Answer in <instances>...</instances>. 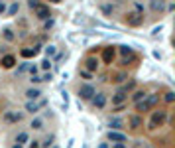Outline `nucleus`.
<instances>
[{"instance_id": "nucleus-1", "label": "nucleus", "mask_w": 175, "mask_h": 148, "mask_svg": "<svg viewBox=\"0 0 175 148\" xmlns=\"http://www.w3.org/2000/svg\"><path fill=\"white\" fill-rule=\"evenodd\" d=\"M157 103H160V93H150V95H146L142 101L134 103V107L138 111V115H144V113H148V111H152Z\"/></svg>"}, {"instance_id": "nucleus-2", "label": "nucleus", "mask_w": 175, "mask_h": 148, "mask_svg": "<svg viewBox=\"0 0 175 148\" xmlns=\"http://www.w3.org/2000/svg\"><path fill=\"white\" fill-rule=\"evenodd\" d=\"M77 93H79V101H91V97L97 93V89L91 83H83V85H79Z\"/></svg>"}, {"instance_id": "nucleus-3", "label": "nucleus", "mask_w": 175, "mask_h": 148, "mask_svg": "<svg viewBox=\"0 0 175 148\" xmlns=\"http://www.w3.org/2000/svg\"><path fill=\"white\" fill-rule=\"evenodd\" d=\"M165 117H167L165 111H153L150 123H148V128H150V130H156L157 126H161L163 123H165Z\"/></svg>"}, {"instance_id": "nucleus-4", "label": "nucleus", "mask_w": 175, "mask_h": 148, "mask_svg": "<svg viewBox=\"0 0 175 148\" xmlns=\"http://www.w3.org/2000/svg\"><path fill=\"white\" fill-rule=\"evenodd\" d=\"M106 101H108V99H106V95H104V93H94L91 97V105L97 111H102L104 107H106Z\"/></svg>"}, {"instance_id": "nucleus-5", "label": "nucleus", "mask_w": 175, "mask_h": 148, "mask_svg": "<svg viewBox=\"0 0 175 148\" xmlns=\"http://www.w3.org/2000/svg\"><path fill=\"white\" fill-rule=\"evenodd\" d=\"M126 24H128V26H134V28L142 26V24H144V14H140V12H130V14H126Z\"/></svg>"}, {"instance_id": "nucleus-6", "label": "nucleus", "mask_w": 175, "mask_h": 148, "mask_svg": "<svg viewBox=\"0 0 175 148\" xmlns=\"http://www.w3.org/2000/svg\"><path fill=\"white\" fill-rule=\"evenodd\" d=\"M22 119H24V115L18 113V111H6V113H4V117H2V120H4V123H8V124L20 123Z\"/></svg>"}, {"instance_id": "nucleus-7", "label": "nucleus", "mask_w": 175, "mask_h": 148, "mask_svg": "<svg viewBox=\"0 0 175 148\" xmlns=\"http://www.w3.org/2000/svg\"><path fill=\"white\" fill-rule=\"evenodd\" d=\"M41 107H45V101H26L24 105V109H26V113H30V115H35V113H40V109Z\"/></svg>"}, {"instance_id": "nucleus-8", "label": "nucleus", "mask_w": 175, "mask_h": 148, "mask_svg": "<svg viewBox=\"0 0 175 148\" xmlns=\"http://www.w3.org/2000/svg\"><path fill=\"white\" fill-rule=\"evenodd\" d=\"M98 65H100V59H98V57H94V55H87V59H85V69H87V71L94 73V71L98 69Z\"/></svg>"}, {"instance_id": "nucleus-9", "label": "nucleus", "mask_w": 175, "mask_h": 148, "mask_svg": "<svg viewBox=\"0 0 175 148\" xmlns=\"http://www.w3.org/2000/svg\"><path fill=\"white\" fill-rule=\"evenodd\" d=\"M124 103H128V93L122 91V89L118 87V89H116V93L112 95V107H114V105H124Z\"/></svg>"}, {"instance_id": "nucleus-10", "label": "nucleus", "mask_w": 175, "mask_h": 148, "mask_svg": "<svg viewBox=\"0 0 175 148\" xmlns=\"http://www.w3.org/2000/svg\"><path fill=\"white\" fill-rule=\"evenodd\" d=\"M106 138L110 142H126V140H128V136H126L124 133H120V130H108Z\"/></svg>"}, {"instance_id": "nucleus-11", "label": "nucleus", "mask_w": 175, "mask_h": 148, "mask_svg": "<svg viewBox=\"0 0 175 148\" xmlns=\"http://www.w3.org/2000/svg\"><path fill=\"white\" fill-rule=\"evenodd\" d=\"M35 18H38V20H47V18H51V10H49V6H45V4H40V6L35 8Z\"/></svg>"}, {"instance_id": "nucleus-12", "label": "nucleus", "mask_w": 175, "mask_h": 148, "mask_svg": "<svg viewBox=\"0 0 175 148\" xmlns=\"http://www.w3.org/2000/svg\"><path fill=\"white\" fill-rule=\"evenodd\" d=\"M128 123H130L132 130H140L142 126H144V117H142V115H132V117L128 119Z\"/></svg>"}, {"instance_id": "nucleus-13", "label": "nucleus", "mask_w": 175, "mask_h": 148, "mask_svg": "<svg viewBox=\"0 0 175 148\" xmlns=\"http://www.w3.org/2000/svg\"><path fill=\"white\" fill-rule=\"evenodd\" d=\"M150 10L153 14H161L165 10V0H150Z\"/></svg>"}, {"instance_id": "nucleus-14", "label": "nucleus", "mask_w": 175, "mask_h": 148, "mask_svg": "<svg viewBox=\"0 0 175 148\" xmlns=\"http://www.w3.org/2000/svg\"><path fill=\"white\" fill-rule=\"evenodd\" d=\"M40 50H41L40 44L35 46V47H24V50H20V55L26 57V59H28V57H35V55L40 54Z\"/></svg>"}, {"instance_id": "nucleus-15", "label": "nucleus", "mask_w": 175, "mask_h": 148, "mask_svg": "<svg viewBox=\"0 0 175 148\" xmlns=\"http://www.w3.org/2000/svg\"><path fill=\"white\" fill-rule=\"evenodd\" d=\"M14 65H16V57L14 55H4L2 59H0V67H2V69H12Z\"/></svg>"}, {"instance_id": "nucleus-16", "label": "nucleus", "mask_w": 175, "mask_h": 148, "mask_svg": "<svg viewBox=\"0 0 175 148\" xmlns=\"http://www.w3.org/2000/svg\"><path fill=\"white\" fill-rule=\"evenodd\" d=\"M26 97H28V101H38V99L41 97V89H38V87H30L28 91H26Z\"/></svg>"}, {"instance_id": "nucleus-17", "label": "nucleus", "mask_w": 175, "mask_h": 148, "mask_svg": "<svg viewBox=\"0 0 175 148\" xmlns=\"http://www.w3.org/2000/svg\"><path fill=\"white\" fill-rule=\"evenodd\" d=\"M112 59H114V47H104L102 50V61L110 63Z\"/></svg>"}, {"instance_id": "nucleus-18", "label": "nucleus", "mask_w": 175, "mask_h": 148, "mask_svg": "<svg viewBox=\"0 0 175 148\" xmlns=\"http://www.w3.org/2000/svg\"><path fill=\"white\" fill-rule=\"evenodd\" d=\"M146 95H148V93H146V89H134V93H132V103L142 101Z\"/></svg>"}, {"instance_id": "nucleus-19", "label": "nucleus", "mask_w": 175, "mask_h": 148, "mask_svg": "<svg viewBox=\"0 0 175 148\" xmlns=\"http://www.w3.org/2000/svg\"><path fill=\"white\" fill-rule=\"evenodd\" d=\"M108 126H110V130H120L122 126H124V120H122V119H110L108 120Z\"/></svg>"}, {"instance_id": "nucleus-20", "label": "nucleus", "mask_w": 175, "mask_h": 148, "mask_svg": "<svg viewBox=\"0 0 175 148\" xmlns=\"http://www.w3.org/2000/svg\"><path fill=\"white\" fill-rule=\"evenodd\" d=\"M53 140H55V134H47L44 142L40 144V148H49V146H53Z\"/></svg>"}, {"instance_id": "nucleus-21", "label": "nucleus", "mask_w": 175, "mask_h": 148, "mask_svg": "<svg viewBox=\"0 0 175 148\" xmlns=\"http://www.w3.org/2000/svg\"><path fill=\"white\" fill-rule=\"evenodd\" d=\"M30 126H31V128H34V130H40V128H44V119L35 117V119H34V120H31V123H30Z\"/></svg>"}, {"instance_id": "nucleus-22", "label": "nucleus", "mask_w": 175, "mask_h": 148, "mask_svg": "<svg viewBox=\"0 0 175 148\" xmlns=\"http://www.w3.org/2000/svg\"><path fill=\"white\" fill-rule=\"evenodd\" d=\"M28 140H30V134H28V133H20L18 136H16V144H22V146H24Z\"/></svg>"}, {"instance_id": "nucleus-23", "label": "nucleus", "mask_w": 175, "mask_h": 148, "mask_svg": "<svg viewBox=\"0 0 175 148\" xmlns=\"http://www.w3.org/2000/svg\"><path fill=\"white\" fill-rule=\"evenodd\" d=\"M2 38L6 40V41H14V40H16V34H14V32L10 30V28H6V30L2 32Z\"/></svg>"}, {"instance_id": "nucleus-24", "label": "nucleus", "mask_w": 175, "mask_h": 148, "mask_svg": "<svg viewBox=\"0 0 175 148\" xmlns=\"http://www.w3.org/2000/svg\"><path fill=\"white\" fill-rule=\"evenodd\" d=\"M18 10H20V4L18 2H12V4H10V8L6 10V16H16V14H18Z\"/></svg>"}, {"instance_id": "nucleus-25", "label": "nucleus", "mask_w": 175, "mask_h": 148, "mask_svg": "<svg viewBox=\"0 0 175 148\" xmlns=\"http://www.w3.org/2000/svg\"><path fill=\"white\" fill-rule=\"evenodd\" d=\"M28 67H30V61L20 63V65H18V69H16V75H22V73H26V71H28Z\"/></svg>"}, {"instance_id": "nucleus-26", "label": "nucleus", "mask_w": 175, "mask_h": 148, "mask_svg": "<svg viewBox=\"0 0 175 148\" xmlns=\"http://www.w3.org/2000/svg\"><path fill=\"white\" fill-rule=\"evenodd\" d=\"M118 47H120V54L124 55V57H126V55H132V54H134V50H132L130 46H118Z\"/></svg>"}, {"instance_id": "nucleus-27", "label": "nucleus", "mask_w": 175, "mask_h": 148, "mask_svg": "<svg viewBox=\"0 0 175 148\" xmlns=\"http://www.w3.org/2000/svg\"><path fill=\"white\" fill-rule=\"evenodd\" d=\"M55 54H57V50H55V46H47L45 47V57H55Z\"/></svg>"}, {"instance_id": "nucleus-28", "label": "nucleus", "mask_w": 175, "mask_h": 148, "mask_svg": "<svg viewBox=\"0 0 175 148\" xmlns=\"http://www.w3.org/2000/svg\"><path fill=\"white\" fill-rule=\"evenodd\" d=\"M120 89H122V91H126V93L134 91V89H136V81H130V83H126V85H122Z\"/></svg>"}, {"instance_id": "nucleus-29", "label": "nucleus", "mask_w": 175, "mask_h": 148, "mask_svg": "<svg viewBox=\"0 0 175 148\" xmlns=\"http://www.w3.org/2000/svg\"><path fill=\"white\" fill-rule=\"evenodd\" d=\"M100 10H102L104 16H112V4H102V6H100Z\"/></svg>"}, {"instance_id": "nucleus-30", "label": "nucleus", "mask_w": 175, "mask_h": 148, "mask_svg": "<svg viewBox=\"0 0 175 148\" xmlns=\"http://www.w3.org/2000/svg\"><path fill=\"white\" fill-rule=\"evenodd\" d=\"M55 26V20L53 18H47V20H44V30H51Z\"/></svg>"}, {"instance_id": "nucleus-31", "label": "nucleus", "mask_w": 175, "mask_h": 148, "mask_svg": "<svg viewBox=\"0 0 175 148\" xmlns=\"http://www.w3.org/2000/svg\"><path fill=\"white\" fill-rule=\"evenodd\" d=\"M51 65H53V63H51V59H49V57H45V59L44 61H41V69H51Z\"/></svg>"}, {"instance_id": "nucleus-32", "label": "nucleus", "mask_w": 175, "mask_h": 148, "mask_svg": "<svg viewBox=\"0 0 175 148\" xmlns=\"http://www.w3.org/2000/svg\"><path fill=\"white\" fill-rule=\"evenodd\" d=\"M79 75H81L83 79H91V77H93V73H91V71H87V69L83 67V69H79Z\"/></svg>"}, {"instance_id": "nucleus-33", "label": "nucleus", "mask_w": 175, "mask_h": 148, "mask_svg": "<svg viewBox=\"0 0 175 148\" xmlns=\"http://www.w3.org/2000/svg\"><path fill=\"white\" fill-rule=\"evenodd\" d=\"M126 77H128L126 73H118V75H116L112 81H114V83H122V81H126Z\"/></svg>"}, {"instance_id": "nucleus-34", "label": "nucleus", "mask_w": 175, "mask_h": 148, "mask_svg": "<svg viewBox=\"0 0 175 148\" xmlns=\"http://www.w3.org/2000/svg\"><path fill=\"white\" fill-rule=\"evenodd\" d=\"M175 101V93L173 91H167L165 93V103H173Z\"/></svg>"}, {"instance_id": "nucleus-35", "label": "nucleus", "mask_w": 175, "mask_h": 148, "mask_svg": "<svg viewBox=\"0 0 175 148\" xmlns=\"http://www.w3.org/2000/svg\"><path fill=\"white\" fill-rule=\"evenodd\" d=\"M30 81H31V85H38V83H41V77L38 75V73H35V75H31V77H30Z\"/></svg>"}, {"instance_id": "nucleus-36", "label": "nucleus", "mask_w": 175, "mask_h": 148, "mask_svg": "<svg viewBox=\"0 0 175 148\" xmlns=\"http://www.w3.org/2000/svg\"><path fill=\"white\" fill-rule=\"evenodd\" d=\"M40 4H41V2H40V0H28V6H30L31 10H35V8H38V6H40Z\"/></svg>"}, {"instance_id": "nucleus-37", "label": "nucleus", "mask_w": 175, "mask_h": 148, "mask_svg": "<svg viewBox=\"0 0 175 148\" xmlns=\"http://www.w3.org/2000/svg\"><path fill=\"white\" fill-rule=\"evenodd\" d=\"M126 105H128V103H124V105H114V107H112V113H120V111H124Z\"/></svg>"}, {"instance_id": "nucleus-38", "label": "nucleus", "mask_w": 175, "mask_h": 148, "mask_svg": "<svg viewBox=\"0 0 175 148\" xmlns=\"http://www.w3.org/2000/svg\"><path fill=\"white\" fill-rule=\"evenodd\" d=\"M51 79H53V73L49 71V73H45V75L41 77V81H51Z\"/></svg>"}, {"instance_id": "nucleus-39", "label": "nucleus", "mask_w": 175, "mask_h": 148, "mask_svg": "<svg viewBox=\"0 0 175 148\" xmlns=\"http://www.w3.org/2000/svg\"><path fill=\"white\" fill-rule=\"evenodd\" d=\"M134 6H136V12H140V14H144V6H142L140 2H134Z\"/></svg>"}, {"instance_id": "nucleus-40", "label": "nucleus", "mask_w": 175, "mask_h": 148, "mask_svg": "<svg viewBox=\"0 0 175 148\" xmlns=\"http://www.w3.org/2000/svg\"><path fill=\"white\" fill-rule=\"evenodd\" d=\"M112 148H126V142H112Z\"/></svg>"}, {"instance_id": "nucleus-41", "label": "nucleus", "mask_w": 175, "mask_h": 148, "mask_svg": "<svg viewBox=\"0 0 175 148\" xmlns=\"http://www.w3.org/2000/svg\"><path fill=\"white\" fill-rule=\"evenodd\" d=\"M4 12H6V4L0 0V14H4Z\"/></svg>"}, {"instance_id": "nucleus-42", "label": "nucleus", "mask_w": 175, "mask_h": 148, "mask_svg": "<svg viewBox=\"0 0 175 148\" xmlns=\"http://www.w3.org/2000/svg\"><path fill=\"white\" fill-rule=\"evenodd\" d=\"M61 97H63V101H65V105H67V99H69V93H67V91H61Z\"/></svg>"}, {"instance_id": "nucleus-43", "label": "nucleus", "mask_w": 175, "mask_h": 148, "mask_svg": "<svg viewBox=\"0 0 175 148\" xmlns=\"http://www.w3.org/2000/svg\"><path fill=\"white\" fill-rule=\"evenodd\" d=\"M160 32H161V26H156V28H153V32H152V34H153V36H157V34H160Z\"/></svg>"}, {"instance_id": "nucleus-44", "label": "nucleus", "mask_w": 175, "mask_h": 148, "mask_svg": "<svg viewBox=\"0 0 175 148\" xmlns=\"http://www.w3.org/2000/svg\"><path fill=\"white\" fill-rule=\"evenodd\" d=\"M97 148H110V146H108V142H100Z\"/></svg>"}, {"instance_id": "nucleus-45", "label": "nucleus", "mask_w": 175, "mask_h": 148, "mask_svg": "<svg viewBox=\"0 0 175 148\" xmlns=\"http://www.w3.org/2000/svg\"><path fill=\"white\" fill-rule=\"evenodd\" d=\"M30 148H40V144H38V140H34V142H31V146Z\"/></svg>"}, {"instance_id": "nucleus-46", "label": "nucleus", "mask_w": 175, "mask_h": 148, "mask_svg": "<svg viewBox=\"0 0 175 148\" xmlns=\"http://www.w3.org/2000/svg\"><path fill=\"white\" fill-rule=\"evenodd\" d=\"M49 2H51V4H61L63 0H49Z\"/></svg>"}, {"instance_id": "nucleus-47", "label": "nucleus", "mask_w": 175, "mask_h": 148, "mask_svg": "<svg viewBox=\"0 0 175 148\" xmlns=\"http://www.w3.org/2000/svg\"><path fill=\"white\" fill-rule=\"evenodd\" d=\"M12 148H22V144H14V146H12Z\"/></svg>"}, {"instance_id": "nucleus-48", "label": "nucleus", "mask_w": 175, "mask_h": 148, "mask_svg": "<svg viewBox=\"0 0 175 148\" xmlns=\"http://www.w3.org/2000/svg\"><path fill=\"white\" fill-rule=\"evenodd\" d=\"M83 148H87V144H85V146H83Z\"/></svg>"}, {"instance_id": "nucleus-49", "label": "nucleus", "mask_w": 175, "mask_h": 148, "mask_svg": "<svg viewBox=\"0 0 175 148\" xmlns=\"http://www.w3.org/2000/svg\"><path fill=\"white\" fill-rule=\"evenodd\" d=\"M53 148H57V146H53Z\"/></svg>"}, {"instance_id": "nucleus-50", "label": "nucleus", "mask_w": 175, "mask_h": 148, "mask_svg": "<svg viewBox=\"0 0 175 148\" xmlns=\"http://www.w3.org/2000/svg\"><path fill=\"white\" fill-rule=\"evenodd\" d=\"M110 2H112V0H110Z\"/></svg>"}]
</instances>
